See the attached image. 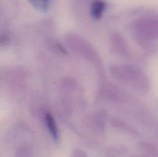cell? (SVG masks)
Masks as SVG:
<instances>
[{
  "label": "cell",
  "mask_w": 158,
  "mask_h": 157,
  "mask_svg": "<svg viewBox=\"0 0 158 157\" xmlns=\"http://www.w3.org/2000/svg\"><path fill=\"white\" fill-rule=\"evenodd\" d=\"M72 157H89L86 152L80 149H77L73 152Z\"/></svg>",
  "instance_id": "30bf717a"
},
{
  "label": "cell",
  "mask_w": 158,
  "mask_h": 157,
  "mask_svg": "<svg viewBox=\"0 0 158 157\" xmlns=\"http://www.w3.org/2000/svg\"><path fill=\"white\" fill-rule=\"evenodd\" d=\"M134 30L137 42L143 48L154 49V42L158 41V16L149 15L140 18L134 24Z\"/></svg>",
  "instance_id": "7a4b0ae2"
},
{
  "label": "cell",
  "mask_w": 158,
  "mask_h": 157,
  "mask_svg": "<svg viewBox=\"0 0 158 157\" xmlns=\"http://www.w3.org/2000/svg\"><path fill=\"white\" fill-rule=\"evenodd\" d=\"M113 76L121 83L137 89L140 92H147L150 83L147 75L139 68L130 65H115L110 68Z\"/></svg>",
  "instance_id": "6da1fadb"
},
{
  "label": "cell",
  "mask_w": 158,
  "mask_h": 157,
  "mask_svg": "<svg viewBox=\"0 0 158 157\" xmlns=\"http://www.w3.org/2000/svg\"><path fill=\"white\" fill-rule=\"evenodd\" d=\"M30 2L40 10H46L49 7V0H29Z\"/></svg>",
  "instance_id": "ba28073f"
},
{
  "label": "cell",
  "mask_w": 158,
  "mask_h": 157,
  "mask_svg": "<svg viewBox=\"0 0 158 157\" xmlns=\"http://www.w3.org/2000/svg\"><path fill=\"white\" fill-rule=\"evenodd\" d=\"M9 40H10V37L7 32H1L0 33V47L6 46L9 42Z\"/></svg>",
  "instance_id": "9c48e42d"
},
{
  "label": "cell",
  "mask_w": 158,
  "mask_h": 157,
  "mask_svg": "<svg viewBox=\"0 0 158 157\" xmlns=\"http://www.w3.org/2000/svg\"><path fill=\"white\" fill-rule=\"evenodd\" d=\"M43 118H44V123L46 128L48 129V132L51 135V136L55 140H58L60 138V132H59L58 126H57L56 120L54 119L53 116L51 115L50 112H46L43 114Z\"/></svg>",
  "instance_id": "5b68a950"
},
{
  "label": "cell",
  "mask_w": 158,
  "mask_h": 157,
  "mask_svg": "<svg viewBox=\"0 0 158 157\" xmlns=\"http://www.w3.org/2000/svg\"><path fill=\"white\" fill-rule=\"evenodd\" d=\"M111 47L113 51L118 55L124 56L128 53V46L123 37L119 34H114L111 37Z\"/></svg>",
  "instance_id": "277c9868"
},
{
  "label": "cell",
  "mask_w": 158,
  "mask_h": 157,
  "mask_svg": "<svg viewBox=\"0 0 158 157\" xmlns=\"http://www.w3.org/2000/svg\"><path fill=\"white\" fill-rule=\"evenodd\" d=\"M106 9V3L103 0H95L91 6V15L95 19L102 18Z\"/></svg>",
  "instance_id": "8992f818"
},
{
  "label": "cell",
  "mask_w": 158,
  "mask_h": 157,
  "mask_svg": "<svg viewBox=\"0 0 158 157\" xmlns=\"http://www.w3.org/2000/svg\"><path fill=\"white\" fill-rule=\"evenodd\" d=\"M15 157H33V154L29 148L21 146L15 152Z\"/></svg>",
  "instance_id": "52a82bcc"
},
{
  "label": "cell",
  "mask_w": 158,
  "mask_h": 157,
  "mask_svg": "<svg viewBox=\"0 0 158 157\" xmlns=\"http://www.w3.org/2000/svg\"><path fill=\"white\" fill-rule=\"evenodd\" d=\"M66 41L68 46L73 52L82 55L84 58L95 65L101 67L102 62L97 51L92 47L89 42L76 34H68L66 37Z\"/></svg>",
  "instance_id": "3957f363"
}]
</instances>
